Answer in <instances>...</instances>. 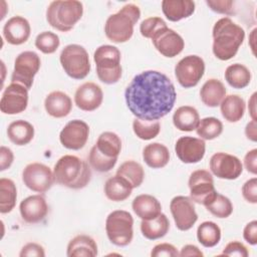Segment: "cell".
<instances>
[{"mask_svg":"<svg viewBox=\"0 0 257 257\" xmlns=\"http://www.w3.org/2000/svg\"><path fill=\"white\" fill-rule=\"evenodd\" d=\"M20 257H31V256H36V257H44L45 252L44 249L41 245L37 243H27L24 245L19 253Z\"/></svg>","mask_w":257,"mask_h":257,"instance_id":"c3c4849f","label":"cell"},{"mask_svg":"<svg viewBox=\"0 0 257 257\" xmlns=\"http://www.w3.org/2000/svg\"><path fill=\"white\" fill-rule=\"evenodd\" d=\"M89 137V126L81 119H72L68 121L59 134L61 145L72 151L82 149Z\"/></svg>","mask_w":257,"mask_h":257,"instance_id":"e0dca14e","label":"cell"},{"mask_svg":"<svg viewBox=\"0 0 257 257\" xmlns=\"http://www.w3.org/2000/svg\"><path fill=\"white\" fill-rule=\"evenodd\" d=\"M205 72V62L201 56L187 55L175 66V76L181 86L190 88L196 86Z\"/></svg>","mask_w":257,"mask_h":257,"instance_id":"30bf717a","label":"cell"},{"mask_svg":"<svg viewBox=\"0 0 257 257\" xmlns=\"http://www.w3.org/2000/svg\"><path fill=\"white\" fill-rule=\"evenodd\" d=\"M145 163L152 169H161L168 165L170 161L169 149L161 143H152L145 147L143 151Z\"/></svg>","mask_w":257,"mask_h":257,"instance_id":"83f0119b","label":"cell"},{"mask_svg":"<svg viewBox=\"0 0 257 257\" xmlns=\"http://www.w3.org/2000/svg\"><path fill=\"white\" fill-rule=\"evenodd\" d=\"M206 209L217 218H228L233 213V204L229 198L217 193L205 206Z\"/></svg>","mask_w":257,"mask_h":257,"instance_id":"ab89813d","label":"cell"},{"mask_svg":"<svg viewBox=\"0 0 257 257\" xmlns=\"http://www.w3.org/2000/svg\"><path fill=\"white\" fill-rule=\"evenodd\" d=\"M175 152L179 160L185 164L199 163L205 156V141L191 136L181 137L175 145Z\"/></svg>","mask_w":257,"mask_h":257,"instance_id":"ac0fdd59","label":"cell"},{"mask_svg":"<svg viewBox=\"0 0 257 257\" xmlns=\"http://www.w3.org/2000/svg\"><path fill=\"white\" fill-rule=\"evenodd\" d=\"M244 167L248 173L257 174V149L247 152L244 157Z\"/></svg>","mask_w":257,"mask_h":257,"instance_id":"816d5d0a","label":"cell"},{"mask_svg":"<svg viewBox=\"0 0 257 257\" xmlns=\"http://www.w3.org/2000/svg\"><path fill=\"white\" fill-rule=\"evenodd\" d=\"M170 210L175 225L180 231L190 230L198 220L194 202L190 197H174L170 203Z\"/></svg>","mask_w":257,"mask_h":257,"instance_id":"4fadbf2b","label":"cell"},{"mask_svg":"<svg viewBox=\"0 0 257 257\" xmlns=\"http://www.w3.org/2000/svg\"><path fill=\"white\" fill-rule=\"evenodd\" d=\"M103 190L108 200L113 202H121L131 196L133 187L125 179L115 175L106 180Z\"/></svg>","mask_w":257,"mask_h":257,"instance_id":"4dcf8cb0","label":"cell"},{"mask_svg":"<svg viewBox=\"0 0 257 257\" xmlns=\"http://www.w3.org/2000/svg\"><path fill=\"white\" fill-rule=\"evenodd\" d=\"M60 45L59 37L51 31H43L35 38V46L44 54L54 53Z\"/></svg>","mask_w":257,"mask_h":257,"instance_id":"b9f144b4","label":"cell"},{"mask_svg":"<svg viewBox=\"0 0 257 257\" xmlns=\"http://www.w3.org/2000/svg\"><path fill=\"white\" fill-rule=\"evenodd\" d=\"M55 182L73 190H79L88 185L91 170L82 159L73 155H64L58 159L53 169Z\"/></svg>","mask_w":257,"mask_h":257,"instance_id":"3957f363","label":"cell"},{"mask_svg":"<svg viewBox=\"0 0 257 257\" xmlns=\"http://www.w3.org/2000/svg\"><path fill=\"white\" fill-rule=\"evenodd\" d=\"M120 51L113 45H100L93 53L98 79L105 84L116 83L122 74Z\"/></svg>","mask_w":257,"mask_h":257,"instance_id":"8992f818","label":"cell"},{"mask_svg":"<svg viewBox=\"0 0 257 257\" xmlns=\"http://www.w3.org/2000/svg\"><path fill=\"white\" fill-rule=\"evenodd\" d=\"M226 96V87L223 82L216 78L208 79L200 89V97L202 102L209 107L220 105Z\"/></svg>","mask_w":257,"mask_h":257,"instance_id":"d4e9b609","label":"cell"},{"mask_svg":"<svg viewBox=\"0 0 257 257\" xmlns=\"http://www.w3.org/2000/svg\"><path fill=\"white\" fill-rule=\"evenodd\" d=\"M197 239L206 248L216 246L221 240V229L212 221H205L198 226Z\"/></svg>","mask_w":257,"mask_h":257,"instance_id":"8d00e7d4","label":"cell"},{"mask_svg":"<svg viewBox=\"0 0 257 257\" xmlns=\"http://www.w3.org/2000/svg\"><path fill=\"white\" fill-rule=\"evenodd\" d=\"M7 137L14 145L25 146L34 138V126L27 120H14L7 127Z\"/></svg>","mask_w":257,"mask_h":257,"instance_id":"f546056e","label":"cell"},{"mask_svg":"<svg viewBox=\"0 0 257 257\" xmlns=\"http://www.w3.org/2000/svg\"><path fill=\"white\" fill-rule=\"evenodd\" d=\"M212 35L213 53L218 59L224 61L237 54L245 39L244 29L229 17H223L214 24Z\"/></svg>","mask_w":257,"mask_h":257,"instance_id":"7a4b0ae2","label":"cell"},{"mask_svg":"<svg viewBox=\"0 0 257 257\" xmlns=\"http://www.w3.org/2000/svg\"><path fill=\"white\" fill-rule=\"evenodd\" d=\"M151 39L155 48L169 58L179 55L185 47L183 37L168 26L159 29Z\"/></svg>","mask_w":257,"mask_h":257,"instance_id":"2e32d148","label":"cell"},{"mask_svg":"<svg viewBox=\"0 0 257 257\" xmlns=\"http://www.w3.org/2000/svg\"><path fill=\"white\" fill-rule=\"evenodd\" d=\"M245 100L238 94H229L220 103L222 116L229 122L239 121L245 113Z\"/></svg>","mask_w":257,"mask_h":257,"instance_id":"4316f807","label":"cell"},{"mask_svg":"<svg viewBox=\"0 0 257 257\" xmlns=\"http://www.w3.org/2000/svg\"><path fill=\"white\" fill-rule=\"evenodd\" d=\"M105 232L108 240L115 246H127L134 238V218L127 211L115 210L105 220Z\"/></svg>","mask_w":257,"mask_h":257,"instance_id":"52a82bcc","label":"cell"},{"mask_svg":"<svg viewBox=\"0 0 257 257\" xmlns=\"http://www.w3.org/2000/svg\"><path fill=\"white\" fill-rule=\"evenodd\" d=\"M132 208L135 214L142 220H152L162 213V205L159 200L149 194H142L137 196Z\"/></svg>","mask_w":257,"mask_h":257,"instance_id":"603a6c76","label":"cell"},{"mask_svg":"<svg viewBox=\"0 0 257 257\" xmlns=\"http://www.w3.org/2000/svg\"><path fill=\"white\" fill-rule=\"evenodd\" d=\"M167 23L164 19L158 16L149 17L142 21L140 24V32L146 38H152V36L161 28L166 27Z\"/></svg>","mask_w":257,"mask_h":257,"instance_id":"7bdbcfd3","label":"cell"},{"mask_svg":"<svg viewBox=\"0 0 257 257\" xmlns=\"http://www.w3.org/2000/svg\"><path fill=\"white\" fill-rule=\"evenodd\" d=\"M28 105V89L16 82H11L3 91L0 100V110L4 114H18Z\"/></svg>","mask_w":257,"mask_h":257,"instance_id":"5bb4252c","label":"cell"},{"mask_svg":"<svg viewBox=\"0 0 257 257\" xmlns=\"http://www.w3.org/2000/svg\"><path fill=\"white\" fill-rule=\"evenodd\" d=\"M195 2L192 0L162 1V11L166 18L172 22L190 17L195 12Z\"/></svg>","mask_w":257,"mask_h":257,"instance_id":"cb8c5ba5","label":"cell"},{"mask_svg":"<svg viewBox=\"0 0 257 257\" xmlns=\"http://www.w3.org/2000/svg\"><path fill=\"white\" fill-rule=\"evenodd\" d=\"M22 181L31 191L45 193L55 182L51 169L41 163L28 164L22 171Z\"/></svg>","mask_w":257,"mask_h":257,"instance_id":"7c38bea8","label":"cell"},{"mask_svg":"<svg viewBox=\"0 0 257 257\" xmlns=\"http://www.w3.org/2000/svg\"><path fill=\"white\" fill-rule=\"evenodd\" d=\"M19 211L22 219L29 224L43 221L48 213V205L41 195H32L21 201Z\"/></svg>","mask_w":257,"mask_h":257,"instance_id":"ffe728a7","label":"cell"},{"mask_svg":"<svg viewBox=\"0 0 257 257\" xmlns=\"http://www.w3.org/2000/svg\"><path fill=\"white\" fill-rule=\"evenodd\" d=\"M59 60L64 72L73 79H83L90 72L88 53L79 44L66 45L60 52Z\"/></svg>","mask_w":257,"mask_h":257,"instance_id":"ba28073f","label":"cell"},{"mask_svg":"<svg viewBox=\"0 0 257 257\" xmlns=\"http://www.w3.org/2000/svg\"><path fill=\"white\" fill-rule=\"evenodd\" d=\"M133 131L139 139L143 141H150L160 134L161 124L159 120L148 121L136 117L133 121Z\"/></svg>","mask_w":257,"mask_h":257,"instance_id":"f35d334b","label":"cell"},{"mask_svg":"<svg viewBox=\"0 0 257 257\" xmlns=\"http://www.w3.org/2000/svg\"><path fill=\"white\" fill-rule=\"evenodd\" d=\"M66 255L68 257H95L97 244L90 236L77 235L69 241Z\"/></svg>","mask_w":257,"mask_h":257,"instance_id":"484cf974","label":"cell"},{"mask_svg":"<svg viewBox=\"0 0 257 257\" xmlns=\"http://www.w3.org/2000/svg\"><path fill=\"white\" fill-rule=\"evenodd\" d=\"M41 65L39 55L34 51H23L19 53L14 61V68L11 74V82L24 85L28 90L33 84L34 76Z\"/></svg>","mask_w":257,"mask_h":257,"instance_id":"9c48e42d","label":"cell"},{"mask_svg":"<svg viewBox=\"0 0 257 257\" xmlns=\"http://www.w3.org/2000/svg\"><path fill=\"white\" fill-rule=\"evenodd\" d=\"M103 100L101 87L94 82H84L74 93L75 105L83 111H93L97 109Z\"/></svg>","mask_w":257,"mask_h":257,"instance_id":"d6986e66","label":"cell"},{"mask_svg":"<svg viewBox=\"0 0 257 257\" xmlns=\"http://www.w3.org/2000/svg\"><path fill=\"white\" fill-rule=\"evenodd\" d=\"M197 135L202 140L212 141L218 138L223 132V123L220 119L214 116H208L200 119L196 128Z\"/></svg>","mask_w":257,"mask_h":257,"instance_id":"74e56055","label":"cell"},{"mask_svg":"<svg viewBox=\"0 0 257 257\" xmlns=\"http://www.w3.org/2000/svg\"><path fill=\"white\" fill-rule=\"evenodd\" d=\"M14 161V155L13 152L5 147V146H1L0 148V171L3 172L7 169H9L11 167V165L13 164Z\"/></svg>","mask_w":257,"mask_h":257,"instance_id":"f907efd6","label":"cell"},{"mask_svg":"<svg viewBox=\"0 0 257 257\" xmlns=\"http://www.w3.org/2000/svg\"><path fill=\"white\" fill-rule=\"evenodd\" d=\"M94 146L101 154L108 158H117L121 151L120 138L112 132L101 133Z\"/></svg>","mask_w":257,"mask_h":257,"instance_id":"e575fe53","label":"cell"},{"mask_svg":"<svg viewBox=\"0 0 257 257\" xmlns=\"http://www.w3.org/2000/svg\"><path fill=\"white\" fill-rule=\"evenodd\" d=\"M225 79L230 86L236 89H242L249 85L251 81L250 70L241 63L229 65L225 70Z\"/></svg>","mask_w":257,"mask_h":257,"instance_id":"d6a6232c","label":"cell"},{"mask_svg":"<svg viewBox=\"0 0 257 257\" xmlns=\"http://www.w3.org/2000/svg\"><path fill=\"white\" fill-rule=\"evenodd\" d=\"M115 175L125 179L131 184L133 189L140 187L145 179V171L143 166L133 160L122 163L118 167Z\"/></svg>","mask_w":257,"mask_h":257,"instance_id":"836d02e7","label":"cell"},{"mask_svg":"<svg viewBox=\"0 0 257 257\" xmlns=\"http://www.w3.org/2000/svg\"><path fill=\"white\" fill-rule=\"evenodd\" d=\"M243 198L251 204L257 203V179L252 178L244 183L242 186Z\"/></svg>","mask_w":257,"mask_h":257,"instance_id":"bcb514c9","label":"cell"},{"mask_svg":"<svg viewBox=\"0 0 257 257\" xmlns=\"http://www.w3.org/2000/svg\"><path fill=\"white\" fill-rule=\"evenodd\" d=\"M88 162L90 167L99 173L109 172L116 164L117 158H108L101 154L95 146H93L89 152Z\"/></svg>","mask_w":257,"mask_h":257,"instance_id":"60d3db41","label":"cell"},{"mask_svg":"<svg viewBox=\"0 0 257 257\" xmlns=\"http://www.w3.org/2000/svg\"><path fill=\"white\" fill-rule=\"evenodd\" d=\"M170 229L168 217L161 213L158 217L152 220H142L141 231L145 238L149 240H157L166 236Z\"/></svg>","mask_w":257,"mask_h":257,"instance_id":"1f68e13d","label":"cell"},{"mask_svg":"<svg viewBox=\"0 0 257 257\" xmlns=\"http://www.w3.org/2000/svg\"><path fill=\"white\" fill-rule=\"evenodd\" d=\"M31 33V27L28 20L22 16H13L7 20L3 26V37L12 45H21L25 43Z\"/></svg>","mask_w":257,"mask_h":257,"instance_id":"44dd1931","label":"cell"},{"mask_svg":"<svg viewBox=\"0 0 257 257\" xmlns=\"http://www.w3.org/2000/svg\"><path fill=\"white\" fill-rule=\"evenodd\" d=\"M243 237L250 245L257 244V221L253 220L246 224L243 230Z\"/></svg>","mask_w":257,"mask_h":257,"instance_id":"681fc988","label":"cell"},{"mask_svg":"<svg viewBox=\"0 0 257 257\" xmlns=\"http://www.w3.org/2000/svg\"><path fill=\"white\" fill-rule=\"evenodd\" d=\"M152 257H176L179 256L177 248L170 243H161L156 245L151 251Z\"/></svg>","mask_w":257,"mask_h":257,"instance_id":"7dc6e473","label":"cell"},{"mask_svg":"<svg viewBox=\"0 0 257 257\" xmlns=\"http://www.w3.org/2000/svg\"><path fill=\"white\" fill-rule=\"evenodd\" d=\"M222 255L247 257L249 255V252H248L247 247L243 243H241L239 241H232V242H229L225 246V248L222 252Z\"/></svg>","mask_w":257,"mask_h":257,"instance_id":"f6af8a7d","label":"cell"},{"mask_svg":"<svg viewBox=\"0 0 257 257\" xmlns=\"http://www.w3.org/2000/svg\"><path fill=\"white\" fill-rule=\"evenodd\" d=\"M141 17L139 6L133 3L125 4L116 13L111 14L105 21V36L114 43L128 41L134 34V27Z\"/></svg>","mask_w":257,"mask_h":257,"instance_id":"277c9868","label":"cell"},{"mask_svg":"<svg viewBox=\"0 0 257 257\" xmlns=\"http://www.w3.org/2000/svg\"><path fill=\"white\" fill-rule=\"evenodd\" d=\"M179 256H182V257H187V256L203 257L204 254L196 245L188 244V245H185V246L182 247L181 251L179 252Z\"/></svg>","mask_w":257,"mask_h":257,"instance_id":"f5cc1de1","label":"cell"},{"mask_svg":"<svg viewBox=\"0 0 257 257\" xmlns=\"http://www.w3.org/2000/svg\"><path fill=\"white\" fill-rule=\"evenodd\" d=\"M248 109L253 120H256V92H254L248 102Z\"/></svg>","mask_w":257,"mask_h":257,"instance_id":"11a10c76","label":"cell"},{"mask_svg":"<svg viewBox=\"0 0 257 257\" xmlns=\"http://www.w3.org/2000/svg\"><path fill=\"white\" fill-rule=\"evenodd\" d=\"M209 8L219 14H234V2L232 0H206Z\"/></svg>","mask_w":257,"mask_h":257,"instance_id":"ee69618b","label":"cell"},{"mask_svg":"<svg viewBox=\"0 0 257 257\" xmlns=\"http://www.w3.org/2000/svg\"><path fill=\"white\" fill-rule=\"evenodd\" d=\"M130 111L143 120L155 121L173 109L177 92L172 80L158 70H145L137 74L124 90Z\"/></svg>","mask_w":257,"mask_h":257,"instance_id":"6da1fadb","label":"cell"},{"mask_svg":"<svg viewBox=\"0 0 257 257\" xmlns=\"http://www.w3.org/2000/svg\"><path fill=\"white\" fill-rule=\"evenodd\" d=\"M190 198L193 202L206 206L218 193L214 186L213 176L209 171L196 170L189 178Z\"/></svg>","mask_w":257,"mask_h":257,"instance_id":"8fae6325","label":"cell"},{"mask_svg":"<svg viewBox=\"0 0 257 257\" xmlns=\"http://www.w3.org/2000/svg\"><path fill=\"white\" fill-rule=\"evenodd\" d=\"M199 121V112L191 105L180 106L173 114V123L181 132H192L196 130Z\"/></svg>","mask_w":257,"mask_h":257,"instance_id":"f1b7e54d","label":"cell"},{"mask_svg":"<svg viewBox=\"0 0 257 257\" xmlns=\"http://www.w3.org/2000/svg\"><path fill=\"white\" fill-rule=\"evenodd\" d=\"M44 107L46 112L55 118L67 116L72 108V100L70 96L60 90H54L48 93L44 99Z\"/></svg>","mask_w":257,"mask_h":257,"instance_id":"7402d4cb","label":"cell"},{"mask_svg":"<svg viewBox=\"0 0 257 257\" xmlns=\"http://www.w3.org/2000/svg\"><path fill=\"white\" fill-rule=\"evenodd\" d=\"M83 5L77 0H55L46 9V21L61 32L70 31L81 19Z\"/></svg>","mask_w":257,"mask_h":257,"instance_id":"5b68a950","label":"cell"},{"mask_svg":"<svg viewBox=\"0 0 257 257\" xmlns=\"http://www.w3.org/2000/svg\"><path fill=\"white\" fill-rule=\"evenodd\" d=\"M245 135L246 138L252 142L257 141V121L251 120L245 126Z\"/></svg>","mask_w":257,"mask_h":257,"instance_id":"db71d44e","label":"cell"},{"mask_svg":"<svg viewBox=\"0 0 257 257\" xmlns=\"http://www.w3.org/2000/svg\"><path fill=\"white\" fill-rule=\"evenodd\" d=\"M210 170L219 179L236 180L243 172L241 161L233 155L219 152L210 159Z\"/></svg>","mask_w":257,"mask_h":257,"instance_id":"9a60e30c","label":"cell"},{"mask_svg":"<svg viewBox=\"0 0 257 257\" xmlns=\"http://www.w3.org/2000/svg\"><path fill=\"white\" fill-rule=\"evenodd\" d=\"M17 199V189L15 183L11 179H0V212L1 214L10 213Z\"/></svg>","mask_w":257,"mask_h":257,"instance_id":"d590c367","label":"cell"}]
</instances>
